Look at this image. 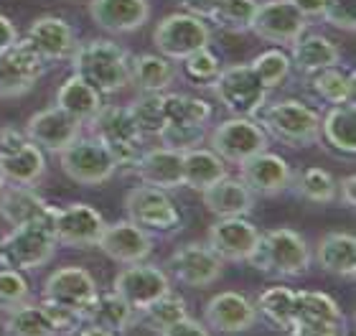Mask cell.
I'll return each instance as SVG.
<instances>
[{
	"label": "cell",
	"instance_id": "cell-28",
	"mask_svg": "<svg viewBox=\"0 0 356 336\" xmlns=\"http://www.w3.org/2000/svg\"><path fill=\"white\" fill-rule=\"evenodd\" d=\"M290 49H293V51H290V64H293L300 74H316L321 69L339 67V64H341L339 46L328 36H321V33L300 36Z\"/></svg>",
	"mask_w": 356,
	"mask_h": 336
},
{
	"label": "cell",
	"instance_id": "cell-14",
	"mask_svg": "<svg viewBox=\"0 0 356 336\" xmlns=\"http://www.w3.org/2000/svg\"><path fill=\"white\" fill-rule=\"evenodd\" d=\"M308 29V18L300 15L288 0H265L257 3L252 18V31L260 41L275 46H293Z\"/></svg>",
	"mask_w": 356,
	"mask_h": 336
},
{
	"label": "cell",
	"instance_id": "cell-9",
	"mask_svg": "<svg viewBox=\"0 0 356 336\" xmlns=\"http://www.w3.org/2000/svg\"><path fill=\"white\" fill-rule=\"evenodd\" d=\"M59 163L61 171L82 186H99L104 181H110L118 171L115 158L110 156V150L104 148L95 135L76 138L69 148L59 153Z\"/></svg>",
	"mask_w": 356,
	"mask_h": 336
},
{
	"label": "cell",
	"instance_id": "cell-1",
	"mask_svg": "<svg viewBox=\"0 0 356 336\" xmlns=\"http://www.w3.org/2000/svg\"><path fill=\"white\" fill-rule=\"evenodd\" d=\"M72 69L99 95H115L130 84V54L110 38H92L76 44Z\"/></svg>",
	"mask_w": 356,
	"mask_h": 336
},
{
	"label": "cell",
	"instance_id": "cell-11",
	"mask_svg": "<svg viewBox=\"0 0 356 336\" xmlns=\"http://www.w3.org/2000/svg\"><path fill=\"white\" fill-rule=\"evenodd\" d=\"M46 61L31 46L29 38H18L15 44L0 51V97H21L36 87L44 77Z\"/></svg>",
	"mask_w": 356,
	"mask_h": 336
},
{
	"label": "cell",
	"instance_id": "cell-12",
	"mask_svg": "<svg viewBox=\"0 0 356 336\" xmlns=\"http://www.w3.org/2000/svg\"><path fill=\"white\" fill-rule=\"evenodd\" d=\"M97 298H99V291H97L95 278L79 265H64L54 270L44 283V301L72 308L82 321L89 319Z\"/></svg>",
	"mask_w": 356,
	"mask_h": 336
},
{
	"label": "cell",
	"instance_id": "cell-20",
	"mask_svg": "<svg viewBox=\"0 0 356 336\" xmlns=\"http://www.w3.org/2000/svg\"><path fill=\"white\" fill-rule=\"evenodd\" d=\"M257 308L247 296L234 291L216 293L204 306V321L219 334H242L257 323Z\"/></svg>",
	"mask_w": 356,
	"mask_h": 336
},
{
	"label": "cell",
	"instance_id": "cell-48",
	"mask_svg": "<svg viewBox=\"0 0 356 336\" xmlns=\"http://www.w3.org/2000/svg\"><path fill=\"white\" fill-rule=\"evenodd\" d=\"M321 15L328 26L351 33L356 29V0H326Z\"/></svg>",
	"mask_w": 356,
	"mask_h": 336
},
{
	"label": "cell",
	"instance_id": "cell-10",
	"mask_svg": "<svg viewBox=\"0 0 356 336\" xmlns=\"http://www.w3.org/2000/svg\"><path fill=\"white\" fill-rule=\"evenodd\" d=\"M125 211L127 219L143 227L145 232H161V234H171L181 230V211L176 209L173 199L168 191L153 186H135L125 196Z\"/></svg>",
	"mask_w": 356,
	"mask_h": 336
},
{
	"label": "cell",
	"instance_id": "cell-2",
	"mask_svg": "<svg viewBox=\"0 0 356 336\" xmlns=\"http://www.w3.org/2000/svg\"><path fill=\"white\" fill-rule=\"evenodd\" d=\"M247 262L265 275L300 278L311 268V247L296 230L275 227L270 232H262L260 242Z\"/></svg>",
	"mask_w": 356,
	"mask_h": 336
},
{
	"label": "cell",
	"instance_id": "cell-27",
	"mask_svg": "<svg viewBox=\"0 0 356 336\" xmlns=\"http://www.w3.org/2000/svg\"><path fill=\"white\" fill-rule=\"evenodd\" d=\"M318 265L328 275L354 280L356 275V237L351 232H328L318 242Z\"/></svg>",
	"mask_w": 356,
	"mask_h": 336
},
{
	"label": "cell",
	"instance_id": "cell-40",
	"mask_svg": "<svg viewBox=\"0 0 356 336\" xmlns=\"http://www.w3.org/2000/svg\"><path fill=\"white\" fill-rule=\"evenodd\" d=\"M290 186H296V194L311 204L336 202V179L326 168H321V166H311L303 173L293 176Z\"/></svg>",
	"mask_w": 356,
	"mask_h": 336
},
{
	"label": "cell",
	"instance_id": "cell-15",
	"mask_svg": "<svg viewBox=\"0 0 356 336\" xmlns=\"http://www.w3.org/2000/svg\"><path fill=\"white\" fill-rule=\"evenodd\" d=\"M104 224L107 222L102 214L89 204L76 202L59 209L54 207V234H56V242L64 247H76V250L97 247Z\"/></svg>",
	"mask_w": 356,
	"mask_h": 336
},
{
	"label": "cell",
	"instance_id": "cell-19",
	"mask_svg": "<svg viewBox=\"0 0 356 336\" xmlns=\"http://www.w3.org/2000/svg\"><path fill=\"white\" fill-rule=\"evenodd\" d=\"M97 247L120 265H135V262H145V257L153 253V237L150 232L130 219H120V222L104 224Z\"/></svg>",
	"mask_w": 356,
	"mask_h": 336
},
{
	"label": "cell",
	"instance_id": "cell-21",
	"mask_svg": "<svg viewBox=\"0 0 356 336\" xmlns=\"http://www.w3.org/2000/svg\"><path fill=\"white\" fill-rule=\"evenodd\" d=\"M239 179L254 196H277L293 184V168L282 156L262 150L239 166Z\"/></svg>",
	"mask_w": 356,
	"mask_h": 336
},
{
	"label": "cell",
	"instance_id": "cell-8",
	"mask_svg": "<svg viewBox=\"0 0 356 336\" xmlns=\"http://www.w3.org/2000/svg\"><path fill=\"white\" fill-rule=\"evenodd\" d=\"M153 44L161 56L171 61H184L199 49L211 44V31L201 18L191 13H171L161 18L153 31Z\"/></svg>",
	"mask_w": 356,
	"mask_h": 336
},
{
	"label": "cell",
	"instance_id": "cell-31",
	"mask_svg": "<svg viewBox=\"0 0 356 336\" xmlns=\"http://www.w3.org/2000/svg\"><path fill=\"white\" fill-rule=\"evenodd\" d=\"M176 79V67L161 54L130 56V82L140 92H165Z\"/></svg>",
	"mask_w": 356,
	"mask_h": 336
},
{
	"label": "cell",
	"instance_id": "cell-32",
	"mask_svg": "<svg viewBox=\"0 0 356 336\" xmlns=\"http://www.w3.org/2000/svg\"><path fill=\"white\" fill-rule=\"evenodd\" d=\"M181 156H184V186L193 191H204L227 176V166L211 148H193Z\"/></svg>",
	"mask_w": 356,
	"mask_h": 336
},
{
	"label": "cell",
	"instance_id": "cell-7",
	"mask_svg": "<svg viewBox=\"0 0 356 336\" xmlns=\"http://www.w3.org/2000/svg\"><path fill=\"white\" fill-rule=\"evenodd\" d=\"M267 133L252 118H229L214 125L209 133V148L222 158L224 163L242 166L252 156L267 150Z\"/></svg>",
	"mask_w": 356,
	"mask_h": 336
},
{
	"label": "cell",
	"instance_id": "cell-44",
	"mask_svg": "<svg viewBox=\"0 0 356 336\" xmlns=\"http://www.w3.org/2000/svg\"><path fill=\"white\" fill-rule=\"evenodd\" d=\"M250 67H252V72L257 74V79H260V84L265 90H275V87H280L290 77L293 64H290V56L285 51H280V49H267V51H262L260 56H254L250 61Z\"/></svg>",
	"mask_w": 356,
	"mask_h": 336
},
{
	"label": "cell",
	"instance_id": "cell-17",
	"mask_svg": "<svg viewBox=\"0 0 356 336\" xmlns=\"http://www.w3.org/2000/svg\"><path fill=\"white\" fill-rule=\"evenodd\" d=\"M168 270L186 288H209L222 278L224 262L211 253L209 245L188 242L168 257Z\"/></svg>",
	"mask_w": 356,
	"mask_h": 336
},
{
	"label": "cell",
	"instance_id": "cell-23",
	"mask_svg": "<svg viewBox=\"0 0 356 336\" xmlns=\"http://www.w3.org/2000/svg\"><path fill=\"white\" fill-rule=\"evenodd\" d=\"M89 18L110 33H133L150 18L148 0H92Z\"/></svg>",
	"mask_w": 356,
	"mask_h": 336
},
{
	"label": "cell",
	"instance_id": "cell-59",
	"mask_svg": "<svg viewBox=\"0 0 356 336\" xmlns=\"http://www.w3.org/2000/svg\"><path fill=\"white\" fill-rule=\"evenodd\" d=\"M0 245H3V242H0ZM0 265H3V260H0Z\"/></svg>",
	"mask_w": 356,
	"mask_h": 336
},
{
	"label": "cell",
	"instance_id": "cell-34",
	"mask_svg": "<svg viewBox=\"0 0 356 336\" xmlns=\"http://www.w3.org/2000/svg\"><path fill=\"white\" fill-rule=\"evenodd\" d=\"M0 168L6 173V181H10V184H18V186H36L46 173V156H44V150L29 141L15 156L0 161Z\"/></svg>",
	"mask_w": 356,
	"mask_h": 336
},
{
	"label": "cell",
	"instance_id": "cell-29",
	"mask_svg": "<svg viewBox=\"0 0 356 336\" xmlns=\"http://www.w3.org/2000/svg\"><path fill=\"white\" fill-rule=\"evenodd\" d=\"M102 97L104 95H99L92 84L84 82L82 77L72 74L69 79H64V84L56 92V107H61L74 120H79L82 125H89L104 107Z\"/></svg>",
	"mask_w": 356,
	"mask_h": 336
},
{
	"label": "cell",
	"instance_id": "cell-33",
	"mask_svg": "<svg viewBox=\"0 0 356 336\" xmlns=\"http://www.w3.org/2000/svg\"><path fill=\"white\" fill-rule=\"evenodd\" d=\"M293 323H346V316L328 293L296 291Z\"/></svg>",
	"mask_w": 356,
	"mask_h": 336
},
{
	"label": "cell",
	"instance_id": "cell-47",
	"mask_svg": "<svg viewBox=\"0 0 356 336\" xmlns=\"http://www.w3.org/2000/svg\"><path fill=\"white\" fill-rule=\"evenodd\" d=\"M222 72V61L211 49H199L184 59V74L196 84H211Z\"/></svg>",
	"mask_w": 356,
	"mask_h": 336
},
{
	"label": "cell",
	"instance_id": "cell-5",
	"mask_svg": "<svg viewBox=\"0 0 356 336\" xmlns=\"http://www.w3.org/2000/svg\"><path fill=\"white\" fill-rule=\"evenodd\" d=\"M92 135L102 143L104 148L110 150V156L115 158V163L120 166H133L140 158V145H143V133L140 127L135 125L133 115L127 107L118 105H104L92 122Z\"/></svg>",
	"mask_w": 356,
	"mask_h": 336
},
{
	"label": "cell",
	"instance_id": "cell-43",
	"mask_svg": "<svg viewBox=\"0 0 356 336\" xmlns=\"http://www.w3.org/2000/svg\"><path fill=\"white\" fill-rule=\"evenodd\" d=\"M186 316H188L186 301L181 298V296H176L173 291H168L165 296H161L156 303H150L145 311H140V314H138V319H143L148 326H153V329L161 334L163 329L173 326V323L181 321V319H186Z\"/></svg>",
	"mask_w": 356,
	"mask_h": 336
},
{
	"label": "cell",
	"instance_id": "cell-49",
	"mask_svg": "<svg viewBox=\"0 0 356 336\" xmlns=\"http://www.w3.org/2000/svg\"><path fill=\"white\" fill-rule=\"evenodd\" d=\"M38 306H41V311L46 314V319L51 321V326L59 331V334H61V331H67V334H69L76 323H82V319H79V316H76L74 311H72V308H67V306H59V303H51V301H41Z\"/></svg>",
	"mask_w": 356,
	"mask_h": 336
},
{
	"label": "cell",
	"instance_id": "cell-46",
	"mask_svg": "<svg viewBox=\"0 0 356 336\" xmlns=\"http://www.w3.org/2000/svg\"><path fill=\"white\" fill-rule=\"evenodd\" d=\"M29 298H31V288L21 270H13V268L0 270V311L8 314L13 308L29 303Z\"/></svg>",
	"mask_w": 356,
	"mask_h": 336
},
{
	"label": "cell",
	"instance_id": "cell-54",
	"mask_svg": "<svg viewBox=\"0 0 356 336\" xmlns=\"http://www.w3.org/2000/svg\"><path fill=\"white\" fill-rule=\"evenodd\" d=\"M181 8H184V13H191L201 21H209V15L214 10L216 0H178Z\"/></svg>",
	"mask_w": 356,
	"mask_h": 336
},
{
	"label": "cell",
	"instance_id": "cell-35",
	"mask_svg": "<svg viewBox=\"0 0 356 336\" xmlns=\"http://www.w3.org/2000/svg\"><path fill=\"white\" fill-rule=\"evenodd\" d=\"M311 90L328 105H354V72L328 67L311 74Z\"/></svg>",
	"mask_w": 356,
	"mask_h": 336
},
{
	"label": "cell",
	"instance_id": "cell-36",
	"mask_svg": "<svg viewBox=\"0 0 356 336\" xmlns=\"http://www.w3.org/2000/svg\"><path fill=\"white\" fill-rule=\"evenodd\" d=\"M87 321L97 323V326H102V329L112 331V334H122L138 321V314H135V308L127 301L120 298L118 293H104V296L99 293V298H97Z\"/></svg>",
	"mask_w": 356,
	"mask_h": 336
},
{
	"label": "cell",
	"instance_id": "cell-58",
	"mask_svg": "<svg viewBox=\"0 0 356 336\" xmlns=\"http://www.w3.org/2000/svg\"><path fill=\"white\" fill-rule=\"evenodd\" d=\"M6 189V173H3V168H0V191Z\"/></svg>",
	"mask_w": 356,
	"mask_h": 336
},
{
	"label": "cell",
	"instance_id": "cell-41",
	"mask_svg": "<svg viewBox=\"0 0 356 336\" xmlns=\"http://www.w3.org/2000/svg\"><path fill=\"white\" fill-rule=\"evenodd\" d=\"M257 0H216L209 21L229 33H247L252 26Z\"/></svg>",
	"mask_w": 356,
	"mask_h": 336
},
{
	"label": "cell",
	"instance_id": "cell-53",
	"mask_svg": "<svg viewBox=\"0 0 356 336\" xmlns=\"http://www.w3.org/2000/svg\"><path fill=\"white\" fill-rule=\"evenodd\" d=\"M336 199L346 207V209H354L356 207V176L349 173L346 179L336 181Z\"/></svg>",
	"mask_w": 356,
	"mask_h": 336
},
{
	"label": "cell",
	"instance_id": "cell-4",
	"mask_svg": "<svg viewBox=\"0 0 356 336\" xmlns=\"http://www.w3.org/2000/svg\"><path fill=\"white\" fill-rule=\"evenodd\" d=\"M0 260L6 268L29 273L49 265L59 247L54 234V209L46 219L13 227L6 237H0Z\"/></svg>",
	"mask_w": 356,
	"mask_h": 336
},
{
	"label": "cell",
	"instance_id": "cell-37",
	"mask_svg": "<svg viewBox=\"0 0 356 336\" xmlns=\"http://www.w3.org/2000/svg\"><path fill=\"white\" fill-rule=\"evenodd\" d=\"M257 316H262L270 326L280 331H288L293 326V311H296V291H290L285 285H273L260 293V298L254 303Z\"/></svg>",
	"mask_w": 356,
	"mask_h": 336
},
{
	"label": "cell",
	"instance_id": "cell-39",
	"mask_svg": "<svg viewBox=\"0 0 356 336\" xmlns=\"http://www.w3.org/2000/svg\"><path fill=\"white\" fill-rule=\"evenodd\" d=\"M165 122H181V125H207L211 120V105L207 99L178 95V92H163Z\"/></svg>",
	"mask_w": 356,
	"mask_h": 336
},
{
	"label": "cell",
	"instance_id": "cell-26",
	"mask_svg": "<svg viewBox=\"0 0 356 336\" xmlns=\"http://www.w3.org/2000/svg\"><path fill=\"white\" fill-rule=\"evenodd\" d=\"M51 204L44 196L36 194V189L31 186H8L0 191V217L6 219L10 227H21V224L38 222L51 214Z\"/></svg>",
	"mask_w": 356,
	"mask_h": 336
},
{
	"label": "cell",
	"instance_id": "cell-13",
	"mask_svg": "<svg viewBox=\"0 0 356 336\" xmlns=\"http://www.w3.org/2000/svg\"><path fill=\"white\" fill-rule=\"evenodd\" d=\"M168 291H171V280L165 275V270L150 265V262L127 265L112 280V293H118L120 298L127 301L135 308V314L145 311L150 303H156Z\"/></svg>",
	"mask_w": 356,
	"mask_h": 336
},
{
	"label": "cell",
	"instance_id": "cell-55",
	"mask_svg": "<svg viewBox=\"0 0 356 336\" xmlns=\"http://www.w3.org/2000/svg\"><path fill=\"white\" fill-rule=\"evenodd\" d=\"M288 3L296 8L300 15H305V18H316V15H321L323 13V6H326V0H288Z\"/></svg>",
	"mask_w": 356,
	"mask_h": 336
},
{
	"label": "cell",
	"instance_id": "cell-50",
	"mask_svg": "<svg viewBox=\"0 0 356 336\" xmlns=\"http://www.w3.org/2000/svg\"><path fill=\"white\" fill-rule=\"evenodd\" d=\"M288 336H346V323H293Z\"/></svg>",
	"mask_w": 356,
	"mask_h": 336
},
{
	"label": "cell",
	"instance_id": "cell-25",
	"mask_svg": "<svg viewBox=\"0 0 356 336\" xmlns=\"http://www.w3.org/2000/svg\"><path fill=\"white\" fill-rule=\"evenodd\" d=\"M254 199L257 196L245 186L242 179H232L224 176L216 184L201 191V202L211 214L216 217H245L254 209Z\"/></svg>",
	"mask_w": 356,
	"mask_h": 336
},
{
	"label": "cell",
	"instance_id": "cell-22",
	"mask_svg": "<svg viewBox=\"0 0 356 336\" xmlns=\"http://www.w3.org/2000/svg\"><path fill=\"white\" fill-rule=\"evenodd\" d=\"M31 46L41 54V59L49 61H64L72 59V54L76 49V33L64 18L56 15H41L31 23L29 36Z\"/></svg>",
	"mask_w": 356,
	"mask_h": 336
},
{
	"label": "cell",
	"instance_id": "cell-18",
	"mask_svg": "<svg viewBox=\"0 0 356 336\" xmlns=\"http://www.w3.org/2000/svg\"><path fill=\"white\" fill-rule=\"evenodd\" d=\"M82 127L84 125L79 120H74L72 115H67V112L61 110V107L54 105L36 112V115H31L23 135H26V141H31L41 150L61 153L76 138H82Z\"/></svg>",
	"mask_w": 356,
	"mask_h": 336
},
{
	"label": "cell",
	"instance_id": "cell-42",
	"mask_svg": "<svg viewBox=\"0 0 356 336\" xmlns=\"http://www.w3.org/2000/svg\"><path fill=\"white\" fill-rule=\"evenodd\" d=\"M127 110L143 135H158V130L165 125L163 92H143L133 105H127Z\"/></svg>",
	"mask_w": 356,
	"mask_h": 336
},
{
	"label": "cell",
	"instance_id": "cell-57",
	"mask_svg": "<svg viewBox=\"0 0 356 336\" xmlns=\"http://www.w3.org/2000/svg\"><path fill=\"white\" fill-rule=\"evenodd\" d=\"M69 336H118V334H112V331L102 329V326H97V323H92V321H82L69 331Z\"/></svg>",
	"mask_w": 356,
	"mask_h": 336
},
{
	"label": "cell",
	"instance_id": "cell-38",
	"mask_svg": "<svg viewBox=\"0 0 356 336\" xmlns=\"http://www.w3.org/2000/svg\"><path fill=\"white\" fill-rule=\"evenodd\" d=\"M3 334L6 336H59L51 321L46 319L38 303H23L6 314L3 321Z\"/></svg>",
	"mask_w": 356,
	"mask_h": 336
},
{
	"label": "cell",
	"instance_id": "cell-45",
	"mask_svg": "<svg viewBox=\"0 0 356 336\" xmlns=\"http://www.w3.org/2000/svg\"><path fill=\"white\" fill-rule=\"evenodd\" d=\"M207 138L204 125H181V122H165L158 130V141L161 148L176 150V153H186V150L201 148V143Z\"/></svg>",
	"mask_w": 356,
	"mask_h": 336
},
{
	"label": "cell",
	"instance_id": "cell-3",
	"mask_svg": "<svg viewBox=\"0 0 356 336\" xmlns=\"http://www.w3.org/2000/svg\"><path fill=\"white\" fill-rule=\"evenodd\" d=\"M257 122L267 138H275L288 148H308L321 141V115L300 99H277L262 105Z\"/></svg>",
	"mask_w": 356,
	"mask_h": 336
},
{
	"label": "cell",
	"instance_id": "cell-30",
	"mask_svg": "<svg viewBox=\"0 0 356 336\" xmlns=\"http://www.w3.org/2000/svg\"><path fill=\"white\" fill-rule=\"evenodd\" d=\"M321 138L328 148H334L339 156H354L356 153V107L339 105L321 118Z\"/></svg>",
	"mask_w": 356,
	"mask_h": 336
},
{
	"label": "cell",
	"instance_id": "cell-52",
	"mask_svg": "<svg viewBox=\"0 0 356 336\" xmlns=\"http://www.w3.org/2000/svg\"><path fill=\"white\" fill-rule=\"evenodd\" d=\"M161 336H211V331H209L207 323H201V321H196V319H191V316H186V319H181V321H176L173 326L161 331Z\"/></svg>",
	"mask_w": 356,
	"mask_h": 336
},
{
	"label": "cell",
	"instance_id": "cell-16",
	"mask_svg": "<svg viewBox=\"0 0 356 336\" xmlns=\"http://www.w3.org/2000/svg\"><path fill=\"white\" fill-rule=\"evenodd\" d=\"M260 227L245 217H222L209 227L207 245L222 262H247L260 242Z\"/></svg>",
	"mask_w": 356,
	"mask_h": 336
},
{
	"label": "cell",
	"instance_id": "cell-6",
	"mask_svg": "<svg viewBox=\"0 0 356 336\" xmlns=\"http://www.w3.org/2000/svg\"><path fill=\"white\" fill-rule=\"evenodd\" d=\"M209 87L219 99V105L229 110L234 118H252L267 99V90L260 84L250 64L224 67Z\"/></svg>",
	"mask_w": 356,
	"mask_h": 336
},
{
	"label": "cell",
	"instance_id": "cell-56",
	"mask_svg": "<svg viewBox=\"0 0 356 336\" xmlns=\"http://www.w3.org/2000/svg\"><path fill=\"white\" fill-rule=\"evenodd\" d=\"M18 41V29H15V23L6 15H0V51L8 49L10 44Z\"/></svg>",
	"mask_w": 356,
	"mask_h": 336
},
{
	"label": "cell",
	"instance_id": "cell-24",
	"mask_svg": "<svg viewBox=\"0 0 356 336\" xmlns=\"http://www.w3.org/2000/svg\"><path fill=\"white\" fill-rule=\"evenodd\" d=\"M133 171L140 184L153 189H171L184 186V156L168 148H153L140 153V158L133 163Z\"/></svg>",
	"mask_w": 356,
	"mask_h": 336
},
{
	"label": "cell",
	"instance_id": "cell-51",
	"mask_svg": "<svg viewBox=\"0 0 356 336\" xmlns=\"http://www.w3.org/2000/svg\"><path fill=\"white\" fill-rule=\"evenodd\" d=\"M26 143L29 141H26V135L21 130H15L13 125H3L0 127V161L15 156Z\"/></svg>",
	"mask_w": 356,
	"mask_h": 336
}]
</instances>
